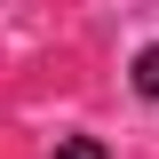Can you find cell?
<instances>
[{
    "label": "cell",
    "instance_id": "6da1fadb",
    "mask_svg": "<svg viewBox=\"0 0 159 159\" xmlns=\"http://www.w3.org/2000/svg\"><path fill=\"white\" fill-rule=\"evenodd\" d=\"M135 96H151V103H159V40L135 56Z\"/></svg>",
    "mask_w": 159,
    "mask_h": 159
},
{
    "label": "cell",
    "instance_id": "7a4b0ae2",
    "mask_svg": "<svg viewBox=\"0 0 159 159\" xmlns=\"http://www.w3.org/2000/svg\"><path fill=\"white\" fill-rule=\"evenodd\" d=\"M48 159H111V151H103L96 135H64V143H56V151H48Z\"/></svg>",
    "mask_w": 159,
    "mask_h": 159
}]
</instances>
